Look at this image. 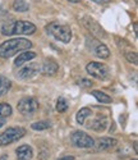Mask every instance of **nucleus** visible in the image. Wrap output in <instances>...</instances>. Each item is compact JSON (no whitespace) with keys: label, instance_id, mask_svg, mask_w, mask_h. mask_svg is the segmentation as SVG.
I'll return each mask as SVG.
<instances>
[{"label":"nucleus","instance_id":"nucleus-1","mask_svg":"<svg viewBox=\"0 0 138 160\" xmlns=\"http://www.w3.org/2000/svg\"><path fill=\"white\" fill-rule=\"evenodd\" d=\"M32 48V42L28 41L27 38H12L8 41H4L0 45V57L3 59H8L13 55H16L17 52L22 50H27Z\"/></svg>","mask_w":138,"mask_h":160},{"label":"nucleus","instance_id":"nucleus-2","mask_svg":"<svg viewBox=\"0 0 138 160\" xmlns=\"http://www.w3.org/2000/svg\"><path fill=\"white\" fill-rule=\"evenodd\" d=\"M36 31V26L26 21H10L2 27V33L5 36L10 35H32Z\"/></svg>","mask_w":138,"mask_h":160},{"label":"nucleus","instance_id":"nucleus-3","mask_svg":"<svg viewBox=\"0 0 138 160\" xmlns=\"http://www.w3.org/2000/svg\"><path fill=\"white\" fill-rule=\"evenodd\" d=\"M46 32L51 36H54L57 40L68 44L72 40V30L69 26L59 23V22H51L46 26Z\"/></svg>","mask_w":138,"mask_h":160},{"label":"nucleus","instance_id":"nucleus-4","mask_svg":"<svg viewBox=\"0 0 138 160\" xmlns=\"http://www.w3.org/2000/svg\"><path fill=\"white\" fill-rule=\"evenodd\" d=\"M26 135V129L22 127H12L0 133V146H7L22 138Z\"/></svg>","mask_w":138,"mask_h":160},{"label":"nucleus","instance_id":"nucleus-5","mask_svg":"<svg viewBox=\"0 0 138 160\" xmlns=\"http://www.w3.org/2000/svg\"><path fill=\"white\" fill-rule=\"evenodd\" d=\"M71 141L76 148H79V149L93 148V143H95V140L91 136H88L86 132H82V131H74L71 135Z\"/></svg>","mask_w":138,"mask_h":160},{"label":"nucleus","instance_id":"nucleus-6","mask_svg":"<svg viewBox=\"0 0 138 160\" xmlns=\"http://www.w3.org/2000/svg\"><path fill=\"white\" fill-rule=\"evenodd\" d=\"M86 71L90 76L97 78V79H106L109 77V67L105 65L104 63H97V62H91L87 64Z\"/></svg>","mask_w":138,"mask_h":160},{"label":"nucleus","instance_id":"nucleus-7","mask_svg":"<svg viewBox=\"0 0 138 160\" xmlns=\"http://www.w3.org/2000/svg\"><path fill=\"white\" fill-rule=\"evenodd\" d=\"M18 110L23 115H32L38 109V102L35 98H23L18 102Z\"/></svg>","mask_w":138,"mask_h":160},{"label":"nucleus","instance_id":"nucleus-8","mask_svg":"<svg viewBox=\"0 0 138 160\" xmlns=\"http://www.w3.org/2000/svg\"><path fill=\"white\" fill-rule=\"evenodd\" d=\"M83 24L86 26V28L93 35V36H96V37H105L106 35H105V31L102 30V27L101 26L96 22L95 19H92V18H90V17H86L85 18V21H83Z\"/></svg>","mask_w":138,"mask_h":160},{"label":"nucleus","instance_id":"nucleus-9","mask_svg":"<svg viewBox=\"0 0 138 160\" xmlns=\"http://www.w3.org/2000/svg\"><path fill=\"white\" fill-rule=\"evenodd\" d=\"M38 72H40L38 65L35 64V63H32V64H30V65L23 67V68L18 72V78H21V79H30V78H32L33 76H36Z\"/></svg>","mask_w":138,"mask_h":160},{"label":"nucleus","instance_id":"nucleus-10","mask_svg":"<svg viewBox=\"0 0 138 160\" xmlns=\"http://www.w3.org/2000/svg\"><path fill=\"white\" fill-rule=\"evenodd\" d=\"M116 143H118V141L115 138L102 137V138L97 140V142H96V143H93V146H95L96 151H102V150H106V149H110V148H114Z\"/></svg>","mask_w":138,"mask_h":160},{"label":"nucleus","instance_id":"nucleus-11","mask_svg":"<svg viewBox=\"0 0 138 160\" xmlns=\"http://www.w3.org/2000/svg\"><path fill=\"white\" fill-rule=\"evenodd\" d=\"M92 51L95 52L96 57H99V58H101V59H106V58H109V55H110L109 48H107L105 44L99 42L97 40H95V46L92 48Z\"/></svg>","mask_w":138,"mask_h":160},{"label":"nucleus","instance_id":"nucleus-12","mask_svg":"<svg viewBox=\"0 0 138 160\" xmlns=\"http://www.w3.org/2000/svg\"><path fill=\"white\" fill-rule=\"evenodd\" d=\"M58 69H59V65H58V63L55 62L54 59H46L45 63L42 64V68H41L42 73L46 74V76L55 74V73L58 72Z\"/></svg>","mask_w":138,"mask_h":160},{"label":"nucleus","instance_id":"nucleus-13","mask_svg":"<svg viewBox=\"0 0 138 160\" xmlns=\"http://www.w3.org/2000/svg\"><path fill=\"white\" fill-rule=\"evenodd\" d=\"M32 155H33L32 149L28 145H22L17 149V158L19 160H30L32 158Z\"/></svg>","mask_w":138,"mask_h":160},{"label":"nucleus","instance_id":"nucleus-14","mask_svg":"<svg viewBox=\"0 0 138 160\" xmlns=\"http://www.w3.org/2000/svg\"><path fill=\"white\" fill-rule=\"evenodd\" d=\"M106 124H107V119L105 117H99V118H96L95 121H92L91 124H88L87 127L91 129H95V131H104L106 128Z\"/></svg>","mask_w":138,"mask_h":160},{"label":"nucleus","instance_id":"nucleus-15","mask_svg":"<svg viewBox=\"0 0 138 160\" xmlns=\"http://www.w3.org/2000/svg\"><path fill=\"white\" fill-rule=\"evenodd\" d=\"M35 57H36V54H35L33 51H24V52H22V54H19V57L16 59L14 65H16V67H21V65H23L24 63L32 60Z\"/></svg>","mask_w":138,"mask_h":160},{"label":"nucleus","instance_id":"nucleus-16","mask_svg":"<svg viewBox=\"0 0 138 160\" xmlns=\"http://www.w3.org/2000/svg\"><path fill=\"white\" fill-rule=\"evenodd\" d=\"M91 94H92V96L96 98V100H97L99 102H102V104H110V102L113 101L111 98H110L109 95H106L105 92H102V91L93 90V91H91Z\"/></svg>","mask_w":138,"mask_h":160},{"label":"nucleus","instance_id":"nucleus-17","mask_svg":"<svg viewBox=\"0 0 138 160\" xmlns=\"http://www.w3.org/2000/svg\"><path fill=\"white\" fill-rule=\"evenodd\" d=\"M92 115V110L88 109V108H82L78 113H77V123L78 124H85L86 122V119L88 117Z\"/></svg>","mask_w":138,"mask_h":160},{"label":"nucleus","instance_id":"nucleus-18","mask_svg":"<svg viewBox=\"0 0 138 160\" xmlns=\"http://www.w3.org/2000/svg\"><path fill=\"white\" fill-rule=\"evenodd\" d=\"M13 9L16 12H27L30 9V5L27 3V0H14V3H13Z\"/></svg>","mask_w":138,"mask_h":160},{"label":"nucleus","instance_id":"nucleus-19","mask_svg":"<svg viewBox=\"0 0 138 160\" xmlns=\"http://www.w3.org/2000/svg\"><path fill=\"white\" fill-rule=\"evenodd\" d=\"M10 87H12V82L9 79L5 77H0V96L7 94V92L10 90Z\"/></svg>","mask_w":138,"mask_h":160},{"label":"nucleus","instance_id":"nucleus-20","mask_svg":"<svg viewBox=\"0 0 138 160\" xmlns=\"http://www.w3.org/2000/svg\"><path fill=\"white\" fill-rule=\"evenodd\" d=\"M12 114V106L9 104H0V119L2 118H5V117H9Z\"/></svg>","mask_w":138,"mask_h":160},{"label":"nucleus","instance_id":"nucleus-21","mask_svg":"<svg viewBox=\"0 0 138 160\" xmlns=\"http://www.w3.org/2000/svg\"><path fill=\"white\" fill-rule=\"evenodd\" d=\"M50 122L47 121H42V122H36V123H32V129H36V131H42V129H47L50 128Z\"/></svg>","mask_w":138,"mask_h":160},{"label":"nucleus","instance_id":"nucleus-22","mask_svg":"<svg viewBox=\"0 0 138 160\" xmlns=\"http://www.w3.org/2000/svg\"><path fill=\"white\" fill-rule=\"evenodd\" d=\"M67 109H68V102H67V100H65L64 98H59V99H58V102H57V110H58L59 113H64V112H67Z\"/></svg>","mask_w":138,"mask_h":160},{"label":"nucleus","instance_id":"nucleus-23","mask_svg":"<svg viewBox=\"0 0 138 160\" xmlns=\"http://www.w3.org/2000/svg\"><path fill=\"white\" fill-rule=\"evenodd\" d=\"M126 58L128 62L133 63V64H137V54L134 51H127L126 52Z\"/></svg>","mask_w":138,"mask_h":160},{"label":"nucleus","instance_id":"nucleus-24","mask_svg":"<svg viewBox=\"0 0 138 160\" xmlns=\"http://www.w3.org/2000/svg\"><path fill=\"white\" fill-rule=\"evenodd\" d=\"M79 86H83V87H91L92 86V82L90 81V79H86V78H82L81 81L78 82Z\"/></svg>","mask_w":138,"mask_h":160},{"label":"nucleus","instance_id":"nucleus-25","mask_svg":"<svg viewBox=\"0 0 138 160\" xmlns=\"http://www.w3.org/2000/svg\"><path fill=\"white\" fill-rule=\"evenodd\" d=\"M93 3H96V4H106V3H109L110 0H92Z\"/></svg>","mask_w":138,"mask_h":160},{"label":"nucleus","instance_id":"nucleus-26","mask_svg":"<svg viewBox=\"0 0 138 160\" xmlns=\"http://www.w3.org/2000/svg\"><path fill=\"white\" fill-rule=\"evenodd\" d=\"M59 160H74V158L73 156H64V158H62Z\"/></svg>","mask_w":138,"mask_h":160},{"label":"nucleus","instance_id":"nucleus-27","mask_svg":"<svg viewBox=\"0 0 138 160\" xmlns=\"http://www.w3.org/2000/svg\"><path fill=\"white\" fill-rule=\"evenodd\" d=\"M68 2H71V3H79L81 0H68Z\"/></svg>","mask_w":138,"mask_h":160},{"label":"nucleus","instance_id":"nucleus-28","mask_svg":"<svg viewBox=\"0 0 138 160\" xmlns=\"http://www.w3.org/2000/svg\"><path fill=\"white\" fill-rule=\"evenodd\" d=\"M4 123H5V122L3 121V119H0V127H3V126H4Z\"/></svg>","mask_w":138,"mask_h":160},{"label":"nucleus","instance_id":"nucleus-29","mask_svg":"<svg viewBox=\"0 0 138 160\" xmlns=\"http://www.w3.org/2000/svg\"><path fill=\"white\" fill-rule=\"evenodd\" d=\"M0 160H7V155H3L2 158H0Z\"/></svg>","mask_w":138,"mask_h":160},{"label":"nucleus","instance_id":"nucleus-30","mask_svg":"<svg viewBox=\"0 0 138 160\" xmlns=\"http://www.w3.org/2000/svg\"><path fill=\"white\" fill-rule=\"evenodd\" d=\"M134 160H136V159H134Z\"/></svg>","mask_w":138,"mask_h":160}]
</instances>
